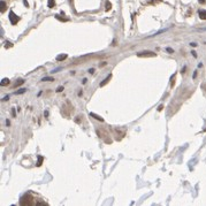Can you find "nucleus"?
I'll return each instance as SVG.
<instances>
[{"label": "nucleus", "mask_w": 206, "mask_h": 206, "mask_svg": "<svg viewBox=\"0 0 206 206\" xmlns=\"http://www.w3.org/2000/svg\"><path fill=\"white\" fill-rule=\"evenodd\" d=\"M198 1H199L201 3H204V2H205V0H198Z\"/></svg>", "instance_id": "nucleus-23"}, {"label": "nucleus", "mask_w": 206, "mask_h": 206, "mask_svg": "<svg viewBox=\"0 0 206 206\" xmlns=\"http://www.w3.org/2000/svg\"><path fill=\"white\" fill-rule=\"evenodd\" d=\"M65 59H67V54H60V55L56 56V60H58V61H62V60H65Z\"/></svg>", "instance_id": "nucleus-4"}, {"label": "nucleus", "mask_w": 206, "mask_h": 206, "mask_svg": "<svg viewBox=\"0 0 206 206\" xmlns=\"http://www.w3.org/2000/svg\"><path fill=\"white\" fill-rule=\"evenodd\" d=\"M8 99H9V97H8V96H7V97H5V98H3V99H2V100H8Z\"/></svg>", "instance_id": "nucleus-22"}, {"label": "nucleus", "mask_w": 206, "mask_h": 206, "mask_svg": "<svg viewBox=\"0 0 206 206\" xmlns=\"http://www.w3.org/2000/svg\"><path fill=\"white\" fill-rule=\"evenodd\" d=\"M43 157L42 155H38V161H37V166L39 167V166H42V162H43Z\"/></svg>", "instance_id": "nucleus-9"}, {"label": "nucleus", "mask_w": 206, "mask_h": 206, "mask_svg": "<svg viewBox=\"0 0 206 206\" xmlns=\"http://www.w3.org/2000/svg\"><path fill=\"white\" fill-rule=\"evenodd\" d=\"M138 56H155V53H153V52H141V53H138L137 54Z\"/></svg>", "instance_id": "nucleus-2"}, {"label": "nucleus", "mask_w": 206, "mask_h": 206, "mask_svg": "<svg viewBox=\"0 0 206 206\" xmlns=\"http://www.w3.org/2000/svg\"><path fill=\"white\" fill-rule=\"evenodd\" d=\"M105 6H106V10H109V9L112 8V3H111L109 1H106V3H105Z\"/></svg>", "instance_id": "nucleus-11"}, {"label": "nucleus", "mask_w": 206, "mask_h": 206, "mask_svg": "<svg viewBox=\"0 0 206 206\" xmlns=\"http://www.w3.org/2000/svg\"><path fill=\"white\" fill-rule=\"evenodd\" d=\"M90 115H91V116H93L96 120H99V121H102V122L104 121V119L102 117V116H99V115H97V114H95V113H90Z\"/></svg>", "instance_id": "nucleus-5"}, {"label": "nucleus", "mask_w": 206, "mask_h": 206, "mask_svg": "<svg viewBox=\"0 0 206 206\" xmlns=\"http://www.w3.org/2000/svg\"><path fill=\"white\" fill-rule=\"evenodd\" d=\"M5 7H6L5 1H1V12H5Z\"/></svg>", "instance_id": "nucleus-13"}, {"label": "nucleus", "mask_w": 206, "mask_h": 206, "mask_svg": "<svg viewBox=\"0 0 206 206\" xmlns=\"http://www.w3.org/2000/svg\"><path fill=\"white\" fill-rule=\"evenodd\" d=\"M54 5H55V0H49V3H47L49 8H53Z\"/></svg>", "instance_id": "nucleus-8"}, {"label": "nucleus", "mask_w": 206, "mask_h": 206, "mask_svg": "<svg viewBox=\"0 0 206 206\" xmlns=\"http://www.w3.org/2000/svg\"><path fill=\"white\" fill-rule=\"evenodd\" d=\"M8 17H9V21H10L12 24H16V23L19 22V17L15 15V13H14L13 10L9 12V16H8Z\"/></svg>", "instance_id": "nucleus-1"}, {"label": "nucleus", "mask_w": 206, "mask_h": 206, "mask_svg": "<svg viewBox=\"0 0 206 206\" xmlns=\"http://www.w3.org/2000/svg\"><path fill=\"white\" fill-rule=\"evenodd\" d=\"M43 82H52V81H54V78L53 77H43V80H42Z\"/></svg>", "instance_id": "nucleus-10"}, {"label": "nucleus", "mask_w": 206, "mask_h": 206, "mask_svg": "<svg viewBox=\"0 0 206 206\" xmlns=\"http://www.w3.org/2000/svg\"><path fill=\"white\" fill-rule=\"evenodd\" d=\"M191 46H194V47H196V46H197V44H196V43H191Z\"/></svg>", "instance_id": "nucleus-20"}, {"label": "nucleus", "mask_w": 206, "mask_h": 206, "mask_svg": "<svg viewBox=\"0 0 206 206\" xmlns=\"http://www.w3.org/2000/svg\"><path fill=\"white\" fill-rule=\"evenodd\" d=\"M93 71H95V69H93V68H91V69H90V70H89V73H91V74H92V73H93Z\"/></svg>", "instance_id": "nucleus-21"}, {"label": "nucleus", "mask_w": 206, "mask_h": 206, "mask_svg": "<svg viewBox=\"0 0 206 206\" xmlns=\"http://www.w3.org/2000/svg\"><path fill=\"white\" fill-rule=\"evenodd\" d=\"M23 2H24V5H25L27 7H29V3H28V1H27V0H23Z\"/></svg>", "instance_id": "nucleus-17"}, {"label": "nucleus", "mask_w": 206, "mask_h": 206, "mask_svg": "<svg viewBox=\"0 0 206 206\" xmlns=\"http://www.w3.org/2000/svg\"><path fill=\"white\" fill-rule=\"evenodd\" d=\"M23 82H24L23 80H19V82L16 83V85H15V87H17V85H21V84H23Z\"/></svg>", "instance_id": "nucleus-15"}, {"label": "nucleus", "mask_w": 206, "mask_h": 206, "mask_svg": "<svg viewBox=\"0 0 206 206\" xmlns=\"http://www.w3.org/2000/svg\"><path fill=\"white\" fill-rule=\"evenodd\" d=\"M8 84H9V80H8V78H3V80L1 81V85H2V87L8 85Z\"/></svg>", "instance_id": "nucleus-7"}, {"label": "nucleus", "mask_w": 206, "mask_h": 206, "mask_svg": "<svg viewBox=\"0 0 206 206\" xmlns=\"http://www.w3.org/2000/svg\"><path fill=\"white\" fill-rule=\"evenodd\" d=\"M111 77H112V75H109V76H108V77H106V78H105V80H104L103 82H102V83H100V87H104V85H105V84H106V83H108V81H109V80H111Z\"/></svg>", "instance_id": "nucleus-6"}, {"label": "nucleus", "mask_w": 206, "mask_h": 206, "mask_svg": "<svg viewBox=\"0 0 206 206\" xmlns=\"http://www.w3.org/2000/svg\"><path fill=\"white\" fill-rule=\"evenodd\" d=\"M162 108H163V106H162V105H161V106H159V108H158V111H159V112H160V111H162Z\"/></svg>", "instance_id": "nucleus-18"}, {"label": "nucleus", "mask_w": 206, "mask_h": 206, "mask_svg": "<svg viewBox=\"0 0 206 206\" xmlns=\"http://www.w3.org/2000/svg\"><path fill=\"white\" fill-rule=\"evenodd\" d=\"M27 91V89H20L19 91H16V95H21V93H24Z\"/></svg>", "instance_id": "nucleus-12"}, {"label": "nucleus", "mask_w": 206, "mask_h": 206, "mask_svg": "<svg viewBox=\"0 0 206 206\" xmlns=\"http://www.w3.org/2000/svg\"><path fill=\"white\" fill-rule=\"evenodd\" d=\"M191 53H192V55H194V56H195V58H196V56H197V53H196V52H195V51H192V52H191Z\"/></svg>", "instance_id": "nucleus-19"}, {"label": "nucleus", "mask_w": 206, "mask_h": 206, "mask_svg": "<svg viewBox=\"0 0 206 206\" xmlns=\"http://www.w3.org/2000/svg\"><path fill=\"white\" fill-rule=\"evenodd\" d=\"M61 91H63V87H59L56 89V92H61Z\"/></svg>", "instance_id": "nucleus-16"}, {"label": "nucleus", "mask_w": 206, "mask_h": 206, "mask_svg": "<svg viewBox=\"0 0 206 206\" xmlns=\"http://www.w3.org/2000/svg\"><path fill=\"white\" fill-rule=\"evenodd\" d=\"M166 51L168 52V53H170V54H172V53H174V50H173V49H170V47H167V49H166Z\"/></svg>", "instance_id": "nucleus-14"}, {"label": "nucleus", "mask_w": 206, "mask_h": 206, "mask_svg": "<svg viewBox=\"0 0 206 206\" xmlns=\"http://www.w3.org/2000/svg\"><path fill=\"white\" fill-rule=\"evenodd\" d=\"M198 15L202 20H206V10L205 9H199L198 10Z\"/></svg>", "instance_id": "nucleus-3"}]
</instances>
